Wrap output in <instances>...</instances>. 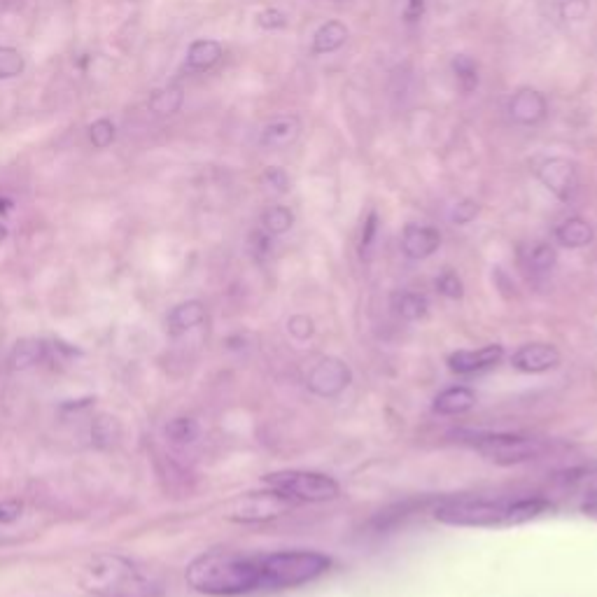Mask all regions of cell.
<instances>
[{
	"mask_svg": "<svg viewBox=\"0 0 597 597\" xmlns=\"http://www.w3.org/2000/svg\"><path fill=\"white\" fill-rule=\"evenodd\" d=\"M250 245H252V252H255L257 257H264L266 252L271 250V234L269 231H255L250 238Z\"/></svg>",
	"mask_w": 597,
	"mask_h": 597,
	"instance_id": "40",
	"label": "cell"
},
{
	"mask_svg": "<svg viewBox=\"0 0 597 597\" xmlns=\"http://www.w3.org/2000/svg\"><path fill=\"white\" fill-rule=\"evenodd\" d=\"M558 10L565 21H584L591 12V3L588 0H563Z\"/></svg>",
	"mask_w": 597,
	"mask_h": 597,
	"instance_id": "34",
	"label": "cell"
},
{
	"mask_svg": "<svg viewBox=\"0 0 597 597\" xmlns=\"http://www.w3.org/2000/svg\"><path fill=\"white\" fill-rule=\"evenodd\" d=\"M425 17V0H402V19L406 24H418Z\"/></svg>",
	"mask_w": 597,
	"mask_h": 597,
	"instance_id": "38",
	"label": "cell"
},
{
	"mask_svg": "<svg viewBox=\"0 0 597 597\" xmlns=\"http://www.w3.org/2000/svg\"><path fill=\"white\" fill-rule=\"evenodd\" d=\"M262 224H264V231H269L271 236L287 234L294 224V213L287 206H271L262 215Z\"/></svg>",
	"mask_w": 597,
	"mask_h": 597,
	"instance_id": "24",
	"label": "cell"
},
{
	"mask_svg": "<svg viewBox=\"0 0 597 597\" xmlns=\"http://www.w3.org/2000/svg\"><path fill=\"white\" fill-rule=\"evenodd\" d=\"M80 586L98 597H154L159 593L150 572L115 553H98L80 570Z\"/></svg>",
	"mask_w": 597,
	"mask_h": 597,
	"instance_id": "3",
	"label": "cell"
},
{
	"mask_svg": "<svg viewBox=\"0 0 597 597\" xmlns=\"http://www.w3.org/2000/svg\"><path fill=\"white\" fill-rule=\"evenodd\" d=\"M166 437L173 441V444H192V441L199 437V425L192 418H175L166 425Z\"/></svg>",
	"mask_w": 597,
	"mask_h": 597,
	"instance_id": "26",
	"label": "cell"
},
{
	"mask_svg": "<svg viewBox=\"0 0 597 597\" xmlns=\"http://www.w3.org/2000/svg\"><path fill=\"white\" fill-rule=\"evenodd\" d=\"M376 234H378V213L376 210H371V213L367 215V220H364V227H362V238H360L362 257L369 255V250L374 248Z\"/></svg>",
	"mask_w": 597,
	"mask_h": 597,
	"instance_id": "35",
	"label": "cell"
},
{
	"mask_svg": "<svg viewBox=\"0 0 597 597\" xmlns=\"http://www.w3.org/2000/svg\"><path fill=\"white\" fill-rule=\"evenodd\" d=\"M441 234L434 227L409 224L402 234V250L409 259H427L439 250Z\"/></svg>",
	"mask_w": 597,
	"mask_h": 597,
	"instance_id": "14",
	"label": "cell"
},
{
	"mask_svg": "<svg viewBox=\"0 0 597 597\" xmlns=\"http://www.w3.org/2000/svg\"><path fill=\"white\" fill-rule=\"evenodd\" d=\"M437 290L444 294L446 299H460L462 297V280L458 278V273L455 271H444L441 276L437 278Z\"/></svg>",
	"mask_w": 597,
	"mask_h": 597,
	"instance_id": "33",
	"label": "cell"
},
{
	"mask_svg": "<svg viewBox=\"0 0 597 597\" xmlns=\"http://www.w3.org/2000/svg\"><path fill=\"white\" fill-rule=\"evenodd\" d=\"M476 406V392L458 385V388H448L434 399V411L441 416H462V413L472 411Z\"/></svg>",
	"mask_w": 597,
	"mask_h": 597,
	"instance_id": "16",
	"label": "cell"
},
{
	"mask_svg": "<svg viewBox=\"0 0 597 597\" xmlns=\"http://www.w3.org/2000/svg\"><path fill=\"white\" fill-rule=\"evenodd\" d=\"M257 24L264 31H280V28L287 26V14L278 10V7H266V10L257 14Z\"/></svg>",
	"mask_w": 597,
	"mask_h": 597,
	"instance_id": "32",
	"label": "cell"
},
{
	"mask_svg": "<svg viewBox=\"0 0 597 597\" xmlns=\"http://www.w3.org/2000/svg\"><path fill=\"white\" fill-rule=\"evenodd\" d=\"M553 504L542 497H530V500H474V497H462L441 504L437 509L439 523L453 525V528H511V525H523L535 521L551 511Z\"/></svg>",
	"mask_w": 597,
	"mask_h": 597,
	"instance_id": "2",
	"label": "cell"
},
{
	"mask_svg": "<svg viewBox=\"0 0 597 597\" xmlns=\"http://www.w3.org/2000/svg\"><path fill=\"white\" fill-rule=\"evenodd\" d=\"M462 441L472 446L483 458L497 462V465H521L542 458L546 453V444L535 437H521V434H462Z\"/></svg>",
	"mask_w": 597,
	"mask_h": 597,
	"instance_id": "5",
	"label": "cell"
},
{
	"mask_svg": "<svg viewBox=\"0 0 597 597\" xmlns=\"http://www.w3.org/2000/svg\"><path fill=\"white\" fill-rule=\"evenodd\" d=\"M5 238H7V229H5V224H0V245L5 243Z\"/></svg>",
	"mask_w": 597,
	"mask_h": 597,
	"instance_id": "41",
	"label": "cell"
},
{
	"mask_svg": "<svg viewBox=\"0 0 597 597\" xmlns=\"http://www.w3.org/2000/svg\"><path fill=\"white\" fill-rule=\"evenodd\" d=\"M511 364L523 374H544V371L558 367L560 353L549 343H528V346L516 350L514 357H511Z\"/></svg>",
	"mask_w": 597,
	"mask_h": 597,
	"instance_id": "12",
	"label": "cell"
},
{
	"mask_svg": "<svg viewBox=\"0 0 597 597\" xmlns=\"http://www.w3.org/2000/svg\"><path fill=\"white\" fill-rule=\"evenodd\" d=\"M21 511H24V507H21V502H17V500L0 502V523L3 525L17 523L21 518Z\"/></svg>",
	"mask_w": 597,
	"mask_h": 597,
	"instance_id": "39",
	"label": "cell"
},
{
	"mask_svg": "<svg viewBox=\"0 0 597 597\" xmlns=\"http://www.w3.org/2000/svg\"><path fill=\"white\" fill-rule=\"evenodd\" d=\"M509 115L516 124L523 126H535L542 124L546 115H549V103H546V96L542 91L523 87L518 89L509 101Z\"/></svg>",
	"mask_w": 597,
	"mask_h": 597,
	"instance_id": "10",
	"label": "cell"
},
{
	"mask_svg": "<svg viewBox=\"0 0 597 597\" xmlns=\"http://www.w3.org/2000/svg\"><path fill=\"white\" fill-rule=\"evenodd\" d=\"M301 136V119L297 115H283L271 119L269 124L262 129V138L259 143L266 150H285V147L294 145Z\"/></svg>",
	"mask_w": 597,
	"mask_h": 597,
	"instance_id": "13",
	"label": "cell"
},
{
	"mask_svg": "<svg viewBox=\"0 0 597 597\" xmlns=\"http://www.w3.org/2000/svg\"><path fill=\"white\" fill-rule=\"evenodd\" d=\"M187 584L196 593L231 597L262 591V556L210 551L187 567Z\"/></svg>",
	"mask_w": 597,
	"mask_h": 597,
	"instance_id": "1",
	"label": "cell"
},
{
	"mask_svg": "<svg viewBox=\"0 0 597 597\" xmlns=\"http://www.w3.org/2000/svg\"><path fill=\"white\" fill-rule=\"evenodd\" d=\"M556 241L563 245V248H586V245L593 243V227L584 217H567L565 222L558 224Z\"/></svg>",
	"mask_w": 597,
	"mask_h": 597,
	"instance_id": "17",
	"label": "cell"
},
{
	"mask_svg": "<svg viewBox=\"0 0 597 597\" xmlns=\"http://www.w3.org/2000/svg\"><path fill=\"white\" fill-rule=\"evenodd\" d=\"M264 483L271 490H278L294 502H329L336 500L341 493L339 483L332 476L318 472H299V469H287V472H273L264 476Z\"/></svg>",
	"mask_w": 597,
	"mask_h": 597,
	"instance_id": "6",
	"label": "cell"
},
{
	"mask_svg": "<svg viewBox=\"0 0 597 597\" xmlns=\"http://www.w3.org/2000/svg\"><path fill=\"white\" fill-rule=\"evenodd\" d=\"M294 500L285 497L278 490H262V493H248L241 495L238 500L231 502L227 511V518L234 523H266L273 518L285 516L287 511L294 509Z\"/></svg>",
	"mask_w": 597,
	"mask_h": 597,
	"instance_id": "7",
	"label": "cell"
},
{
	"mask_svg": "<svg viewBox=\"0 0 597 597\" xmlns=\"http://www.w3.org/2000/svg\"><path fill=\"white\" fill-rule=\"evenodd\" d=\"M348 40V26L343 24V21H325L318 31L313 35V54L320 56V54H332L336 49H341L346 45Z\"/></svg>",
	"mask_w": 597,
	"mask_h": 597,
	"instance_id": "18",
	"label": "cell"
},
{
	"mask_svg": "<svg viewBox=\"0 0 597 597\" xmlns=\"http://www.w3.org/2000/svg\"><path fill=\"white\" fill-rule=\"evenodd\" d=\"M334 3H346V0H334Z\"/></svg>",
	"mask_w": 597,
	"mask_h": 597,
	"instance_id": "43",
	"label": "cell"
},
{
	"mask_svg": "<svg viewBox=\"0 0 597 597\" xmlns=\"http://www.w3.org/2000/svg\"><path fill=\"white\" fill-rule=\"evenodd\" d=\"M427 299L423 294L416 292H404L402 297L397 299V313L402 315L404 320H420L427 315Z\"/></svg>",
	"mask_w": 597,
	"mask_h": 597,
	"instance_id": "25",
	"label": "cell"
},
{
	"mask_svg": "<svg viewBox=\"0 0 597 597\" xmlns=\"http://www.w3.org/2000/svg\"><path fill=\"white\" fill-rule=\"evenodd\" d=\"M572 483L574 488H577L581 509H584L588 516L597 518V472H584L581 476H574Z\"/></svg>",
	"mask_w": 597,
	"mask_h": 597,
	"instance_id": "23",
	"label": "cell"
},
{
	"mask_svg": "<svg viewBox=\"0 0 597 597\" xmlns=\"http://www.w3.org/2000/svg\"><path fill=\"white\" fill-rule=\"evenodd\" d=\"M26 61L14 47H0V80H12L24 73Z\"/></svg>",
	"mask_w": 597,
	"mask_h": 597,
	"instance_id": "29",
	"label": "cell"
},
{
	"mask_svg": "<svg viewBox=\"0 0 597 597\" xmlns=\"http://www.w3.org/2000/svg\"><path fill=\"white\" fill-rule=\"evenodd\" d=\"M220 59H222V45L217 40H196L189 45L187 66L196 70V73L210 70L215 63H220Z\"/></svg>",
	"mask_w": 597,
	"mask_h": 597,
	"instance_id": "19",
	"label": "cell"
},
{
	"mask_svg": "<svg viewBox=\"0 0 597 597\" xmlns=\"http://www.w3.org/2000/svg\"><path fill=\"white\" fill-rule=\"evenodd\" d=\"M353 381L348 364L336 360V357H325L315 367L308 371V390L315 392L318 397H336L348 388Z\"/></svg>",
	"mask_w": 597,
	"mask_h": 597,
	"instance_id": "8",
	"label": "cell"
},
{
	"mask_svg": "<svg viewBox=\"0 0 597 597\" xmlns=\"http://www.w3.org/2000/svg\"><path fill=\"white\" fill-rule=\"evenodd\" d=\"M119 437V427L115 423V418H108V416H101L94 420V425H91V439H94V444L98 448H108L117 441Z\"/></svg>",
	"mask_w": 597,
	"mask_h": 597,
	"instance_id": "28",
	"label": "cell"
},
{
	"mask_svg": "<svg viewBox=\"0 0 597 597\" xmlns=\"http://www.w3.org/2000/svg\"><path fill=\"white\" fill-rule=\"evenodd\" d=\"M476 215H479V203L472 199H462L460 203H455L451 220L455 224H469L472 220H476Z\"/></svg>",
	"mask_w": 597,
	"mask_h": 597,
	"instance_id": "36",
	"label": "cell"
},
{
	"mask_svg": "<svg viewBox=\"0 0 597 597\" xmlns=\"http://www.w3.org/2000/svg\"><path fill=\"white\" fill-rule=\"evenodd\" d=\"M182 101H185V91H182V87H175L173 84V87L154 91L150 98V108L154 115L168 117V115H175V112L182 108Z\"/></svg>",
	"mask_w": 597,
	"mask_h": 597,
	"instance_id": "22",
	"label": "cell"
},
{
	"mask_svg": "<svg viewBox=\"0 0 597 597\" xmlns=\"http://www.w3.org/2000/svg\"><path fill=\"white\" fill-rule=\"evenodd\" d=\"M7 208H10V203H7V201H0V213H3V210H7Z\"/></svg>",
	"mask_w": 597,
	"mask_h": 597,
	"instance_id": "42",
	"label": "cell"
},
{
	"mask_svg": "<svg viewBox=\"0 0 597 597\" xmlns=\"http://www.w3.org/2000/svg\"><path fill=\"white\" fill-rule=\"evenodd\" d=\"M556 262H558V252H556V248H553V245H549V243H537V245H532V250L528 252V264H530V269H532V271H537V273L551 271L553 266H556Z\"/></svg>",
	"mask_w": 597,
	"mask_h": 597,
	"instance_id": "27",
	"label": "cell"
},
{
	"mask_svg": "<svg viewBox=\"0 0 597 597\" xmlns=\"http://www.w3.org/2000/svg\"><path fill=\"white\" fill-rule=\"evenodd\" d=\"M535 173L539 182H542L551 194H556L560 201H570L574 192H577V185H579L577 166H574L570 159L565 157L544 159L542 164L535 168Z\"/></svg>",
	"mask_w": 597,
	"mask_h": 597,
	"instance_id": "9",
	"label": "cell"
},
{
	"mask_svg": "<svg viewBox=\"0 0 597 597\" xmlns=\"http://www.w3.org/2000/svg\"><path fill=\"white\" fill-rule=\"evenodd\" d=\"M287 327H290V334L294 336V339H299V341H306L313 336V320L306 318V315H294Z\"/></svg>",
	"mask_w": 597,
	"mask_h": 597,
	"instance_id": "37",
	"label": "cell"
},
{
	"mask_svg": "<svg viewBox=\"0 0 597 597\" xmlns=\"http://www.w3.org/2000/svg\"><path fill=\"white\" fill-rule=\"evenodd\" d=\"M332 560L318 551H278L262 556V591H285L311 584L329 572Z\"/></svg>",
	"mask_w": 597,
	"mask_h": 597,
	"instance_id": "4",
	"label": "cell"
},
{
	"mask_svg": "<svg viewBox=\"0 0 597 597\" xmlns=\"http://www.w3.org/2000/svg\"><path fill=\"white\" fill-rule=\"evenodd\" d=\"M47 357V346L38 339H21L17 346H14L12 355H10V364L12 369L17 371H26L40 364Z\"/></svg>",
	"mask_w": 597,
	"mask_h": 597,
	"instance_id": "21",
	"label": "cell"
},
{
	"mask_svg": "<svg viewBox=\"0 0 597 597\" xmlns=\"http://www.w3.org/2000/svg\"><path fill=\"white\" fill-rule=\"evenodd\" d=\"M451 70H453L455 82H458L462 94L469 96L479 89L481 70H479V63H476V59H472V56L455 54L451 59Z\"/></svg>",
	"mask_w": 597,
	"mask_h": 597,
	"instance_id": "20",
	"label": "cell"
},
{
	"mask_svg": "<svg viewBox=\"0 0 597 597\" xmlns=\"http://www.w3.org/2000/svg\"><path fill=\"white\" fill-rule=\"evenodd\" d=\"M206 320V306L201 301H185V304L175 306L171 313H168L166 329L171 336H182L189 329L199 327L201 322Z\"/></svg>",
	"mask_w": 597,
	"mask_h": 597,
	"instance_id": "15",
	"label": "cell"
},
{
	"mask_svg": "<svg viewBox=\"0 0 597 597\" xmlns=\"http://www.w3.org/2000/svg\"><path fill=\"white\" fill-rule=\"evenodd\" d=\"M115 136H117V129L108 117L96 119V122L89 126V140L96 150H105V147H110L112 143H115Z\"/></svg>",
	"mask_w": 597,
	"mask_h": 597,
	"instance_id": "30",
	"label": "cell"
},
{
	"mask_svg": "<svg viewBox=\"0 0 597 597\" xmlns=\"http://www.w3.org/2000/svg\"><path fill=\"white\" fill-rule=\"evenodd\" d=\"M504 357L502 346H486L479 350H458L448 357V369L458 376H472L481 374V371L493 369L495 364H500Z\"/></svg>",
	"mask_w": 597,
	"mask_h": 597,
	"instance_id": "11",
	"label": "cell"
},
{
	"mask_svg": "<svg viewBox=\"0 0 597 597\" xmlns=\"http://www.w3.org/2000/svg\"><path fill=\"white\" fill-rule=\"evenodd\" d=\"M262 182L271 189L273 194H287L290 192V175L280 166H269L262 175Z\"/></svg>",
	"mask_w": 597,
	"mask_h": 597,
	"instance_id": "31",
	"label": "cell"
}]
</instances>
